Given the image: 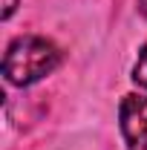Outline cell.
<instances>
[{"label": "cell", "mask_w": 147, "mask_h": 150, "mask_svg": "<svg viewBox=\"0 0 147 150\" xmlns=\"http://www.w3.org/2000/svg\"><path fill=\"white\" fill-rule=\"evenodd\" d=\"M133 81L147 90V46L139 52V61H136V67H133Z\"/></svg>", "instance_id": "3"}, {"label": "cell", "mask_w": 147, "mask_h": 150, "mask_svg": "<svg viewBox=\"0 0 147 150\" xmlns=\"http://www.w3.org/2000/svg\"><path fill=\"white\" fill-rule=\"evenodd\" d=\"M18 9V0H3V20H9Z\"/></svg>", "instance_id": "4"}, {"label": "cell", "mask_w": 147, "mask_h": 150, "mask_svg": "<svg viewBox=\"0 0 147 150\" xmlns=\"http://www.w3.org/2000/svg\"><path fill=\"white\" fill-rule=\"evenodd\" d=\"M139 12H141V15L147 18V0H139Z\"/></svg>", "instance_id": "5"}, {"label": "cell", "mask_w": 147, "mask_h": 150, "mask_svg": "<svg viewBox=\"0 0 147 150\" xmlns=\"http://www.w3.org/2000/svg\"><path fill=\"white\" fill-rule=\"evenodd\" d=\"M61 64V49L52 40L37 35L15 38L3 55V75L15 87H29L40 78L52 75Z\"/></svg>", "instance_id": "1"}, {"label": "cell", "mask_w": 147, "mask_h": 150, "mask_svg": "<svg viewBox=\"0 0 147 150\" xmlns=\"http://www.w3.org/2000/svg\"><path fill=\"white\" fill-rule=\"evenodd\" d=\"M118 121L127 150H147V95H124Z\"/></svg>", "instance_id": "2"}]
</instances>
